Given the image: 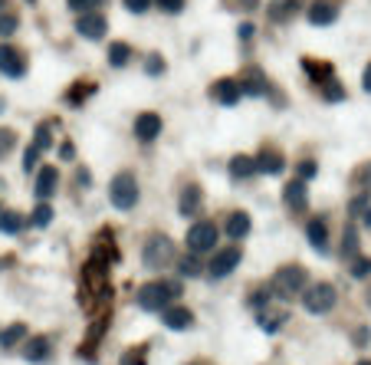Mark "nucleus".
<instances>
[{
  "mask_svg": "<svg viewBox=\"0 0 371 365\" xmlns=\"http://www.w3.org/2000/svg\"><path fill=\"white\" fill-rule=\"evenodd\" d=\"M178 296L181 283H175V280H151V283L135 289V303L148 313H161L164 306H171V300H178Z\"/></svg>",
  "mask_w": 371,
  "mask_h": 365,
  "instance_id": "f257e3e1",
  "label": "nucleus"
},
{
  "mask_svg": "<svg viewBox=\"0 0 371 365\" xmlns=\"http://www.w3.org/2000/svg\"><path fill=\"white\" fill-rule=\"evenodd\" d=\"M142 260H145V267L155 270V274H161L164 267H171L175 260H178V250H175V241L171 237H164V234H151L145 247H142Z\"/></svg>",
  "mask_w": 371,
  "mask_h": 365,
  "instance_id": "f03ea898",
  "label": "nucleus"
},
{
  "mask_svg": "<svg viewBox=\"0 0 371 365\" xmlns=\"http://www.w3.org/2000/svg\"><path fill=\"white\" fill-rule=\"evenodd\" d=\"M309 287V274H306V267H280L276 274H273V280H269V289L280 296V300H293V296H299L302 289Z\"/></svg>",
  "mask_w": 371,
  "mask_h": 365,
  "instance_id": "7ed1b4c3",
  "label": "nucleus"
},
{
  "mask_svg": "<svg viewBox=\"0 0 371 365\" xmlns=\"http://www.w3.org/2000/svg\"><path fill=\"white\" fill-rule=\"evenodd\" d=\"M109 201L119 208V211H132L138 204V181H135L132 171H119L112 184H109Z\"/></svg>",
  "mask_w": 371,
  "mask_h": 365,
  "instance_id": "20e7f679",
  "label": "nucleus"
},
{
  "mask_svg": "<svg viewBox=\"0 0 371 365\" xmlns=\"http://www.w3.org/2000/svg\"><path fill=\"white\" fill-rule=\"evenodd\" d=\"M335 300H339V293H335L332 283H312V287L302 289V306L312 316H326L328 309L335 306Z\"/></svg>",
  "mask_w": 371,
  "mask_h": 365,
  "instance_id": "39448f33",
  "label": "nucleus"
},
{
  "mask_svg": "<svg viewBox=\"0 0 371 365\" xmlns=\"http://www.w3.org/2000/svg\"><path fill=\"white\" fill-rule=\"evenodd\" d=\"M217 224L214 221H194L191 230H188V247H191V254H207V250H214L217 247Z\"/></svg>",
  "mask_w": 371,
  "mask_h": 365,
  "instance_id": "423d86ee",
  "label": "nucleus"
},
{
  "mask_svg": "<svg viewBox=\"0 0 371 365\" xmlns=\"http://www.w3.org/2000/svg\"><path fill=\"white\" fill-rule=\"evenodd\" d=\"M240 260H243V247H221V250H214V257L207 263V274L214 280H223V276H230L234 270L240 267Z\"/></svg>",
  "mask_w": 371,
  "mask_h": 365,
  "instance_id": "0eeeda50",
  "label": "nucleus"
},
{
  "mask_svg": "<svg viewBox=\"0 0 371 365\" xmlns=\"http://www.w3.org/2000/svg\"><path fill=\"white\" fill-rule=\"evenodd\" d=\"M0 73H3L7 79H23L27 76V56H23L14 43L0 46Z\"/></svg>",
  "mask_w": 371,
  "mask_h": 365,
  "instance_id": "6e6552de",
  "label": "nucleus"
},
{
  "mask_svg": "<svg viewBox=\"0 0 371 365\" xmlns=\"http://www.w3.org/2000/svg\"><path fill=\"white\" fill-rule=\"evenodd\" d=\"M105 30H109V20H105L99 10H92V14H79V20H76V33L86 36V40H102Z\"/></svg>",
  "mask_w": 371,
  "mask_h": 365,
  "instance_id": "1a4fd4ad",
  "label": "nucleus"
},
{
  "mask_svg": "<svg viewBox=\"0 0 371 365\" xmlns=\"http://www.w3.org/2000/svg\"><path fill=\"white\" fill-rule=\"evenodd\" d=\"M210 99L221 102V106H237L240 99H243V89H240L237 79H217L210 86Z\"/></svg>",
  "mask_w": 371,
  "mask_h": 365,
  "instance_id": "9d476101",
  "label": "nucleus"
},
{
  "mask_svg": "<svg viewBox=\"0 0 371 365\" xmlns=\"http://www.w3.org/2000/svg\"><path fill=\"white\" fill-rule=\"evenodd\" d=\"M56 184H60V168L56 165H43L40 175H36V184H33V195L40 201H49L56 195Z\"/></svg>",
  "mask_w": 371,
  "mask_h": 365,
  "instance_id": "9b49d317",
  "label": "nucleus"
},
{
  "mask_svg": "<svg viewBox=\"0 0 371 365\" xmlns=\"http://www.w3.org/2000/svg\"><path fill=\"white\" fill-rule=\"evenodd\" d=\"M161 322L168 326V329H175V333H184V329H191L194 326V313L188 309V306H164L161 309Z\"/></svg>",
  "mask_w": 371,
  "mask_h": 365,
  "instance_id": "f8f14e48",
  "label": "nucleus"
},
{
  "mask_svg": "<svg viewBox=\"0 0 371 365\" xmlns=\"http://www.w3.org/2000/svg\"><path fill=\"white\" fill-rule=\"evenodd\" d=\"M282 204H286V208H289L293 214H306V208H309L306 181H299V178H293V181L286 184V191H282Z\"/></svg>",
  "mask_w": 371,
  "mask_h": 365,
  "instance_id": "ddd939ff",
  "label": "nucleus"
},
{
  "mask_svg": "<svg viewBox=\"0 0 371 365\" xmlns=\"http://www.w3.org/2000/svg\"><path fill=\"white\" fill-rule=\"evenodd\" d=\"M161 135V115L158 112H142L138 119H135V138L138 142H155V138Z\"/></svg>",
  "mask_w": 371,
  "mask_h": 365,
  "instance_id": "4468645a",
  "label": "nucleus"
},
{
  "mask_svg": "<svg viewBox=\"0 0 371 365\" xmlns=\"http://www.w3.org/2000/svg\"><path fill=\"white\" fill-rule=\"evenodd\" d=\"M237 82H240V89H243V96H267V92H273L269 89V79L263 76L256 66H247Z\"/></svg>",
  "mask_w": 371,
  "mask_h": 365,
  "instance_id": "2eb2a0df",
  "label": "nucleus"
},
{
  "mask_svg": "<svg viewBox=\"0 0 371 365\" xmlns=\"http://www.w3.org/2000/svg\"><path fill=\"white\" fill-rule=\"evenodd\" d=\"M253 162H256V171H260V175H282V171H286V158H282V152L273 148V145H267Z\"/></svg>",
  "mask_w": 371,
  "mask_h": 365,
  "instance_id": "dca6fc26",
  "label": "nucleus"
},
{
  "mask_svg": "<svg viewBox=\"0 0 371 365\" xmlns=\"http://www.w3.org/2000/svg\"><path fill=\"white\" fill-rule=\"evenodd\" d=\"M335 20H339V7H335L332 0H312V7H309L312 27H328V23H335Z\"/></svg>",
  "mask_w": 371,
  "mask_h": 365,
  "instance_id": "f3484780",
  "label": "nucleus"
},
{
  "mask_svg": "<svg viewBox=\"0 0 371 365\" xmlns=\"http://www.w3.org/2000/svg\"><path fill=\"white\" fill-rule=\"evenodd\" d=\"M49 352H53V339L49 335H33V339L23 342V359L27 362H46Z\"/></svg>",
  "mask_w": 371,
  "mask_h": 365,
  "instance_id": "a211bd4d",
  "label": "nucleus"
},
{
  "mask_svg": "<svg viewBox=\"0 0 371 365\" xmlns=\"http://www.w3.org/2000/svg\"><path fill=\"white\" fill-rule=\"evenodd\" d=\"M299 7H302V0H269L267 16L273 23H289L299 14Z\"/></svg>",
  "mask_w": 371,
  "mask_h": 365,
  "instance_id": "6ab92c4d",
  "label": "nucleus"
},
{
  "mask_svg": "<svg viewBox=\"0 0 371 365\" xmlns=\"http://www.w3.org/2000/svg\"><path fill=\"white\" fill-rule=\"evenodd\" d=\"M201 204H204L201 188H197V184H188V188L181 191V201H178L181 217H197V214H201Z\"/></svg>",
  "mask_w": 371,
  "mask_h": 365,
  "instance_id": "aec40b11",
  "label": "nucleus"
},
{
  "mask_svg": "<svg viewBox=\"0 0 371 365\" xmlns=\"http://www.w3.org/2000/svg\"><path fill=\"white\" fill-rule=\"evenodd\" d=\"M306 237H309V243L319 250V254H326V250H328V224H326V217H312L309 224H306Z\"/></svg>",
  "mask_w": 371,
  "mask_h": 365,
  "instance_id": "412c9836",
  "label": "nucleus"
},
{
  "mask_svg": "<svg viewBox=\"0 0 371 365\" xmlns=\"http://www.w3.org/2000/svg\"><path fill=\"white\" fill-rule=\"evenodd\" d=\"M223 230H227L234 241H243V237L250 234V214H247V211H234L230 217H227Z\"/></svg>",
  "mask_w": 371,
  "mask_h": 365,
  "instance_id": "4be33fe9",
  "label": "nucleus"
},
{
  "mask_svg": "<svg viewBox=\"0 0 371 365\" xmlns=\"http://www.w3.org/2000/svg\"><path fill=\"white\" fill-rule=\"evenodd\" d=\"M256 175V162H253L250 155H234L230 158V178L234 181H247Z\"/></svg>",
  "mask_w": 371,
  "mask_h": 365,
  "instance_id": "5701e85b",
  "label": "nucleus"
},
{
  "mask_svg": "<svg viewBox=\"0 0 371 365\" xmlns=\"http://www.w3.org/2000/svg\"><path fill=\"white\" fill-rule=\"evenodd\" d=\"M302 69H306L309 79L312 82H319V86H326L328 79H332V66L322 63V60H309V56H306V60H302Z\"/></svg>",
  "mask_w": 371,
  "mask_h": 365,
  "instance_id": "b1692460",
  "label": "nucleus"
},
{
  "mask_svg": "<svg viewBox=\"0 0 371 365\" xmlns=\"http://www.w3.org/2000/svg\"><path fill=\"white\" fill-rule=\"evenodd\" d=\"M27 339V326L23 322H14V326H7L3 333H0V349H14Z\"/></svg>",
  "mask_w": 371,
  "mask_h": 365,
  "instance_id": "393cba45",
  "label": "nucleus"
},
{
  "mask_svg": "<svg viewBox=\"0 0 371 365\" xmlns=\"http://www.w3.org/2000/svg\"><path fill=\"white\" fill-rule=\"evenodd\" d=\"M341 257H358V228L355 224H345L341 230Z\"/></svg>",
  "mask_w": 371,
  "mask_h": 365,
  "instance_id": "a878e982",
  "label": "nucleus"
},
{
  "mask_svg": "<svg viewBox=\"0 0 371 365\" xmlns=\"http://www.w3.org/2000/svg\"><path fill=\"white\" fill-rule=\"evenodd\" d=\"M23 214L16 211H0V234H20L23 230Z\"/></svg>",
  "mask_w": 371,
  "mask_h": 365,
  "instance_id": "bb28decb",
  "label": "nucleus"
},
{
  "mask_svg": "<svg viewBox=\"0 0 371 365\" xmlns=\"http://www.w3.org/2000/svg\"><path fill=\"white\" fill-rule=\"evenodd\" d=\"M128 60H132V46L128 43H109V63H112L115 69L128 66Z\"/></svg>",
  "mask_w": 371,
  "mask_h": 365,
  "instance_id": "cd10ccee",
  "label": "nucleus"
},
{
  "mask_svg": "<svg viewBox=\"0 0 371 365\" xmlns=\"http://www.w3.org/2000/svg\"><path fill=\"white\" fill-rule=\"evenodd\" d=\"M286 320H289V313H260V329L263 333H276V329L286 326Z\"/></svg>",
  "mask_w": 371,
  "mask_h": 365,
  "instance_id": "c85d7f7f",
  "label": "nucleus"
},
{
  "mask_svg": "<svg viewBox=\"0 0 371 365\" xmlns=\"http://www.w3.org/2000/svg\"><path fill=\"white\" fill-rule=\"evenodd\" d=\"M33 145L40 148V152H49L53 148V125L43 122V125H36V135H33Z\"/></svg>",
  "mask_w": 371,
  "mask_h": 365,
  "instance_id": "c756f323",
  "label": "nucleus"
},
{
  "mask_svg": "<svg viewBox=\"0 0 371 365\" xmlns=\"http://www.w3.org/2000/svg\"><path fill=\"white\" fill-rule=\"evenodd\" d=\"M348 270H352L355 280H368V276H371V257H361V254L352 257V267H348Z\"/></svg>",
  "mask_w": 371,
  "mask_h": 365,
  "instance_id": "7c9ffc66",
  "label": "nucleus"
},
{
  "mask_svg": "<svg viewBox=\"0 0 371 365\" xmlns=\"http://www.w3.org/2000/svg\"><path fill=\"white\" fill-rule=\"evenodd\" d=\"M178 274H181V276H188V280L201 274V260H197V254H191V257H181V260H178Z\"/></svg>",
  "mask_w": 371,
  "mask_h": 365,
  "instance_id": "2f4dec72",
  "label": "nucleus"
},
{
  "mask_svg": "<svg viewBox=\"0 0 371 365\" xmlns=\"http://www.w3.org/2000/svg\"><path fill=\"white\" fill-rule=\"evenodd\" d=\"M16 27H20V16L10 14V10H3V14H0V36H14Z\"/></svg>",
  "mask_w": 371,
  "mask_h": 365,
  "instance_id": "473e14b6",
  "label": "nucleus"
},
{
  "mask_svg": "<svg viewBox=\"0 0 371 365\" xmlns=\"http://www.w3.org/2000/svg\"><path fill=\"white\" fill-rule=\"evenodd\" d=\"M33 228H49V221H53V208H49V204H40V208H36V211H33Z\"/></svg>",
  "mask_w": 371,
  "mask_h": 365,
  "instance_id": "72a5a7b5",
  "label": "nucleus"
},
{
  "mask_svg": "<svg viewBox=\"0 0 371 365\" xmlns=\"http://www.w3.org/2000/svg\"><path fill=\"white\" fill-rule=\"evenodd\" d=\"M14 145H16L14 129H0V158H7V155L14 152Z\"/></svg>",
  "mask_w": 371,
  "mask_h": 365,
  "instance_id": "f704fd0d",
  "label": "nucleus"
},
{
  "mask_svg": "<svg viewBox=\"0 0 371 365\" xmlns=\"http://www.w3.org/2000/svg\"><path fill=\"white\" fill-rule=\"evenodd\" d=\"M92 89H95L92 82H76V86H73V92L66 96V102H69V106H79V99H86V96H89Z\"/></svg>",
  "mask_w": 371,
  "mask_h": 365,
  "instance_id": "c9c22d12",
  "label": "nucleus"
},
{
  "mask_svg": "<svg viewBox=\"0 0 371 365\" xmlns=\"http://www.w3.org/2000/svg\"><path fill=\"white\" fill-rule=\"evenodd\" d=\"M105 0H69V10L76 14H92V10H99Z\"/></svg>",
  "mask_w": 371,
  "mask_h": 365,
  "instance_id": "e433bc0d",
  "label": "nucleus"
},
{
  "mask_svg": "<svg viewBox=\"0 0 371 365\" xmlns=\"http://www.w3.org/2000/svg\"><path fill=\"white\" fill-rule=\"evenodd\" d=\"M319 89H322V96H326L328 102H341V99H345V92H341V86L335 79H328L326 86H319Z\"/></svg>",
  "mask_w": 371,
  "mask_h": 365,
  "instance_id": "4c0bfd02",
  "label": "nucleus"
},
{
  "mask_svg": "<svg viewBox=\"0 0 371 365\" xmlns=\"http://www.w3.org/2000/svg\"><path fill=\"white\" fill-rule=\"evenodd\" d=\"M355 188H358V191H368V195H371V165H361L355 171Z\"/></svg>",
  "mask_w": 371,
  "mask_h": 365,
  "instance_id": "58836bf2",
  "label": "nucleus"
},
{
  "mask_svg": "<svg viewBox=\"0 0 371 365\" xmlns=\"http://www.w3.org/2000/svg\"><path fill=\"white\" fill-rule=\"evenodd\" d=\"M269 296H273V289H253V296H250V306L253 309H263V306H267L269 309Z\"/></svg>",
  "mask_w": 371,
  "mask_h": 365,
  "instance_id": "ea45409f",
  "label": "nucleus"
},
{
  "mask_svg": "<svg viewBox=\"0 0 371 365\" xmlns=\"http://www.w3.org/2000/svg\"><path fill=\"white\" fill-rule=\"evenodd\" d=\"M40 148H36V145H30V148H27V152H23V171H27V175H30V171H36V162H40Z\"/></svg>",
  "mask_w": 371,
  "mask_h": 365,
  "instance_id": "a19ab883",
  "label": "nucleus"
},
{
  "mask_svg": "<svg viewBox=\"0 0 371 365\" xmlns=\"http://www.w3.org/2000/svg\"><path fill=\"white\" fill-rule=\"evenodd\" d=\"M296 175H299V181H309V178L319 175V168H315V162L306 158V162H299V165H296Z\"/></svg>",
  "mask_w": 371,
  "mask_h": 365,
  "instance_id": "79ce46f5",
  "label": "nucleus"
},
{
  "mask_svg": "<svg viewBox=\"0 0 371 365\" xmlns=\"http://www.w3.org/2000/svg\"><path fill=\"white\" fill-rule=\"evenodd\" d=\"M119 365H148V359H145V349H128L125 355H122Z\"/></svg>",
  "mask_w": 371,
  "mask_h": 365,
  "instance_id": "37998d69",
  "label": "nucleus"
},
{
  "mask_svg": "<svg viewBox=\"0 0 371 365\" xmlns=\"http://www.w3.org/2000/svg\"><path fill=\"white\" fill-rule=\"evenodd\" d=\"M145 73H148V76H161L164 73V60L158 53H151L148 60H145Z\"/></svg>",
  "mask_w": 371,
  "mask_h": 365,
  "instance_id": "c03bdc74",
  "label": "nucleus"
},
{
  "mask_svg": "<svg viewBox=\"0 0 371 365\" xmlns=\"http://www.w3.org/2000/svg\"><path fill=\"white\" fill-rule=\"evenodd\" d=\"M125 3V10H132V14H145L151 7V0H122Z\"/></svg>",
  "mask_w": 371,
  "mask_h": 365,
  "instance_id": "a18cd8bd",
  "label": "nucleus"
},
{
  "mask_svg": "<svg viewBox=\"0 0 371 365\" xmlns=\"http://www.w3.org/2000/svg\"><path fill=\"white\" fill-rule=\"evenodd\" d=\"M158 7H161L164 14H181L184 10V0H158Z\"/></svg>",
  "mask_w": 371,
  "mask_h": 365,
  "instance_id": "49530a36",
  "label": "nucleus"
},
{
  "mask_svg": "<svg viewBox=\"0 0 371 365\" xmlns=\"http://www.w3.org/2000/svg\"><path fill=\"white\" fill-rule=\"evenodd\" d=\"M365 208H368V191H361V195H358V198L348 204V211H352V214H361Z\"/></svg>",
  "mask_w": 371,
  "mask_h": 365,
  "instance_id": "de8ad7c7",
  "label": "nucleus"
},
{
  "mask_svg": "<svg viewBox=\"0 0 371 365\" xmlns=\"http://www.w3.org/2000/svg\"><path fill=\"white\" fill-rule=\"evenodd\" d=\"M253 33H256V27H253V23H240L237 36L243 40V43H250V40H253Z\"/></svg>",
  "mask_w": 371,
  "mask_h": 365,
  "instance_id": "09e8293b",
  "label": "nucleus"
},
{
  "mask_svg": "<svg viewBox=\"0 0 371 365\" xmlns=\"http://www.w3.org/2000/svg\"><path fill=\"white\" fill-rule=\"evenodd\" d=\"M76 184H82V188H89V184H92L89 171H82V168H79V171H76Z\"/></svg>",
  "mask_w": 371,
  "mask_h": 365,
  "instance_id": "8fccbe9b",
  "label": "nucleus"
},
{
  "mask_svg": "<svg viewBox=\"0 0 371 365\" xmlns=\"http://www.w3.org/2000/svg\"><path fill=\"white\" fill-rule=\"evenodd\" d=\"M73 155H76V148H73V145H69V142H66V145H63V148H60V158H63V162H69Z\"/></svg>",
  "mask_w": 371,
  "mask_h": 365,
  "instance_id": "3c124183",
  "label": "nucleus"
},
{
  "mask_svg": "<svg viewBox=\"0 0 371 365\" xmlns=\"http://www.w3.org/2000/svg\"><path fill=\"white\" fill-rule=\"evenodd\" d=\"M230 3H237V7H243V10H253L260 0H230Z\"/></svg>",
  "mask_w": 371,
  "mask_h": 365,
  "instance_id": "603ef678",
  "label": "nucleus"
},
{
  "mask_svg": "<svg viewBox=\"0 0 371 365\" xmlns=\"http://www.w3.org/2000/svg\"><path fill=\"white\" fill-rule=\"evenodd\" d=\"M361 86H365V92H371V63H368V69H365V76H361Z\"/></svg>",
  "mask_w": 371,
  "mask_h": 365,
  "instance_id": "864d4df0",
  "label": "nucleus"
},
{
  "mask_svg": "<svg viewBox=\"0 0 371 365\" xmlns=\"http://www.w3.org/2000/svg\"><path fill=\"white\" fill-rule=\"evenodd\" d=\"M355 342H358V346H365V342H368V329H358V333H355Z\"/></svg>",
  "mask_w": 371,
  "mask_h": 365,
  "instance_id": "5fc2aeb1",
  "label": "nucleus"
},
{
  "mask_svg": "<svg viewBox=\"0 0 371 365\" xmlns=\"http://www.w3.org/2000/svg\"><path fill=\"white\" fill-rule=\"evenodd\" d=\"M361 221H365V224H368V228H371V204H368V208H365V211H361Z\"/></svg>",
  "mask_w": 371,
  "mask_h": 365,
  "instance_id": "6e6d98bb",
  "label": "nucleus"
},
{
  "mask_svg": "<svg viewBox=\"0 0 371 365\" xmlns=\"http://www.w3.org/2000/svg\"><path fill=\"white\" fill-rule=\"evenodd\" d=\"M3 10H7V0H0V14H3Z\"/></svg>",
  "mask_w": 371,
  "mask_h": 365,
  "instance_id": "4d7b16f0",
  "label": "nucleus"
},
{
  "mask_svg": "<svg viewBox=\"0 0 371 365\" xmlns=\"http://www.w3.org/2000/svg\"><path fill=\"white\" fill-rule=\"evenodd\" d=\"M358 365H371V359H361V362H358Z\"/></svg>",
  "mask_w": 371,
  "mask_h": 365,
  "instance_id": "13d9d810",
  "label": "nucleus"
},
{
  "mask_svg": "<svg viewBox=\"0 0 371 365\" xmlns=\"http://www.w3.org/2000/svg\"><path fill=\"white\" fill-rule=\"evenodd\" d=\"M3 106H7V102H3V99H0V112H3Z\"/></svg>",
  "mask_w": 371,
  "mask_h": 365,
  "instance_id": "bf43d9fd",
  "label": "nucleus"
},
{
  "mask_svg": "<svg viewBox=\"0 0 371 365\" xmlns=\"http://www.w3.org/2000/svg\"><path fill=\"white\" fill-rule=\"evenodd\" d=\"M194 365H201V362H194Z\"/></svg>",
  "mask_w": 371,
  "mask_h": 365,
  "instance_id": "052dcab7",
  "label": "nucleus"
},
{
  "mask_svg": "<svg viewBox=\"0 0 371 365\" xmlns=\"http://www.w3.org/2000/svg\"><path fill=\"white\" fill-rule=\"evenodd\" d=\"M30 3H33V0H30Z\"/></svg>",
  "mask_w": 371,
  "mask_h": 365,
  "instance_id": "680f3d73",
  "label": "nucleus"
}]
</instances>
